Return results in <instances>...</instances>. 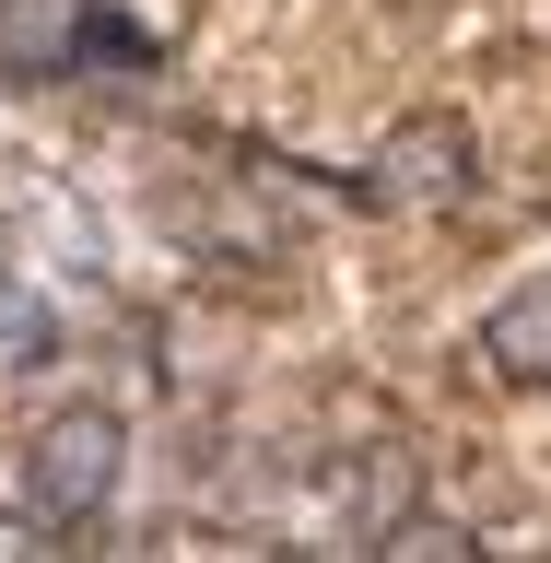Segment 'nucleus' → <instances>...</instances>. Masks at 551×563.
<instances>
[{"mask_svg": "<svg viewBox=\"0 0 551 563\" xmlns=\"http://www.w3.org/2000/svg\"><path fill=\"white\" fill-rule=\"evenodd\" d=\"M118 470H130V422L106 411V399H70V411L35 422V446H24V493H35V517H95L106 493H118Z\"/></svg>", "mask_w": 551, "mask_h": 563, "instance_id": "obj_1", "label": "nucleus"}, {"mask_svg": "<svg viewBox=\"0 0 551 563\" xmlns=\"http://www.w3.org/2000/svg\"><path fill=\"white\" fill-rule=\"evenodd\" d=\"M376 200L387 211H458L470 200V118H447V106L399 118L376 141Z\"/></svg>", "mask_w": 551, "mask_h": 563, "instance_id": "obj_2", "label": "nucleus"}, {"mask_svg": "<svg viewBox=\"0 0 551 563\" xmlns=\"http://www.w3.org/2000/svg\"><path fill=\"white\" fill-rule=\"evenodd\" d=\"M329 493H341V517L364 528V540H387V528L411 517V493H422V457L399 446V434H376V446H352L341 470H329Z\"/></svg>", "mask_w": 551, "mask_h": 563, "instance_id": "obj_3", "label": "nucleus"}, {"mask_svg": "<svg viewBox=\"0 0 551 563\" xmlns=\"http://www.w3.org/2000/svg\"><path fill=\"white\" fill-rule=\"evenodd\" d=\"M82 59V0H0V70L12 82H59Z\"/></svg>", "mask_w": 551, "mask_h": 563, "instance_id": "obj_4", "label": "nucleus"}, {"mask_svg": "<svg viewBox=\"0 0 551 563\" xmlns=\"http://www.w3.org/2000/svg\"><path fill=\"white\" fill-rule=\"evenodd\" d=\"M482 364L505 387H551V282H517V294L482 317Z\"/></svg>", "mask_w": 551, "mask_h": 563, "instance_id": "obj_5", "label": "nucleus"}, {"mask_svg": "<svg viewBox=\"0 0 551 563\" xmlns=\"http://www.w3.org/2000/svg\"><path fill=\"white\" fill-rule=\"evenodd\" d=\"M376 552H411V563H470V528H447V517H399Z\"/></svg>", "mask_w": 551, "mask_h": 563, "instance_id": "obj_6", "label": "nucleus"}, {"mask_svg": "<svg viewBox=\"0 0 551 563\" xmlns=\"http://www.w3.org/2000/svg\"><path fill=\"white\" fill-rule=\"evenodd\" d=\"M47 352V317H0V364H35Z\"/></svg>", "mask_w": 551, "mask_h": 563, "instance_id": "obj_7", "label": "nucleus"}]
</instances>
